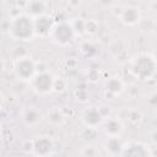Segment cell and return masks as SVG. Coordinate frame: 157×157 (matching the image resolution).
Listing matches in <instances>:
<instances>
[{"label": "cell", "instance_id": "4", "mask_svg": "<svg viewBox=\"0 0 157 157\" xmlns=\"http://www.w3.org/2000/svg\"><path fill=\"white\" fill-rule=\"evenodd\" d=\"M54 77L49 72H37L31 80L29 83L33 88V91L38 94H48L53 91L54 87Z\"/></svg>", "mask_w": 157, "mask_h": 157}, {"label": "cell", "instance_id": "5", "mask_svg": "<svg viewBox=\"0 0 157 157\" xmlns=\"http://www.w3.org/2000/svg\"><path fill=\"white\" fill-rule=\"evenodd\" d=\"M74 34H75V31H74L72 26L66 23V22H61V23L54 25L49 37L52 38V40L55 44L66 45L72 40Z\"/></svg>", "mask_w": 157, "mask_h": 157}, {"label": "cell", "instance_id": "12", "mask_svg": "<svg viewBox=\"0 0 157 157\" xmlns=\"http://www.w3.org/2000/svg\"><path fill=\"white\" fill-rule=\"evenodd\" d=\"M104 131L107 135L109 136H119L120 132L123 131V125L120 124L119 120L117 119H110L107 121L105 124V128H104Z\"/></svg>", "mask_w": 157, "mask_h": 157}, {"label": "cell", "instance_id": "6", "mask_svg": "<svg viewBox=\"0 0 157 157\" xmlns=\"http://www.w3.org/2000/svg\"><path fill=\"white\" fill-rule=\"evenodd\" d=\"M33 21H34V33H36V36H39V37L50 36V32L54 27V23H53V20L49 16H47L44 13V15L34 17Z\"/></svg>", "mask_w": 157, "mask_h": 157}, {"label": "cell", "instance_id": "8", "mask_svg": "<svg viewBox=\"0 0 157 157\" xmlns=\"http://www.w3.org/2000/svg\"><path fill=\"white\" fill-rule=\"evenodd\" d=\"M53 147H54L53 141H52L48 136H39V137H37V139L32 142L33 153H34V155H39V156L50 155Z\"/></svg>", "mask_w": 157, "mask_h": 157}, {"label": "cell", "instance_id": "10", "mask_svg": "<svg viewBox=\"0 0 157 157\" xmlns=\"http://www.w3.org/2000/svg\"><path fill=\"white\" fill-rule=\"evenodd\" d=\"M82 120H83V123L87 126L96 128L97 125H99L102 123L103 119H102V114L99 113V110L97 108L91 107V108H88V109L85 110V113L82 115Z\"/></svg>", "mask_w": 157, "mask_h": 157}, {"label": "cell", "instance_id": "1", "mask_svg": "<svg viewBox=\"0 0 157 157\" xmlns=\"http://www.w3.org/2000/svg\"><path fill=\"white\" fill-rule=\"evenodd\" d=\"M9 36L15 40H31L34 33V21L27 13L17 15L10 21Z\"/></svg>", "mask_w": 157, "mask_h": 157}, {"label": "cell", "instance_id": "13", "mask_svg": "<svg viewBox=\"0 0 157 157\" xmlns=\"http://www.w3.org/2000/svg\"><path fill=\"white\" fill-rule=\"evenodd\" d=\"M123 145H120L118 136H109V140L107 142V150H109L112 153H121Z\"/></svg>", "mask_w": 157, "mask_h": 157}, {"label": "cell", "instance_id": "2", "mask_svg": "<svg viewBox=\"0 0 157 157\" xmlns=\"http://www.w3.org/2000/svg\"><path fill=\"white\" fill-rule=\"evenodd\" d=\"M130 71L140 81L150 80L157 72V59L151 54L141 53L132 59Z\"/></svg>", "mask_w": 157, "mask_h": 157}, {"label": "cell", "instance_id": "14", "mask_svg": "<svg viewBox=\"0 0 157 157\" xmlns=\"http://www.w3.org/2000/svg\"><path fill=\"white\" fill-rule=\"evenodd\" d=\"M123 87H124L123 86V82L119 78H117V77L109 80V82L107 83V90L109 92H112L113 94H119L123 91Z\"/></svg>", "mask_w": 157, "mask_h": 157}, {"label": "cell", "instance_id": "11", "mask_svg": "<svg viewBox=\"0 0 157 157\" xmlns=\"http://www.w3.org/2000/svg\"><path fill=\"white\" fill-rule=\"evenodd\" d=\"M27 15H29L31 17H37L40 15L45 13V5L42 0H29L27 4V10H26Z\"/></svg>", "mask_w": 157, "mask_h": 157}, {"label": "cell", "instance_id": "15", "mask_svg": "<svg viewBox=\"0 0 157 157\" xmlns=\"http://www.w3.org/2000/svg\"><path fill=\"white\" fill-rule=\"evenodd\" d=\"M38 119H39V115H38V113H37L36 110H33V109H29V110H27V112H26V115H25V120H26L27 123L32 124V123H36Z\"/></svg>", "mask_w": 157, "mask_h": 157}, {"label": "cell", "instance_id": "7", "mask_svg": "<svg viewBox=\"0 0 157 157\" xmlns=\"http://www.w3.org/2000/svg\"><path fill=\"white\" fill-rule=\"evenodd\" d=\"M123 156H139V157H144V156H150L151 151L148 148V146L141 144V142H129L126 145L123 146L121 148V153Z\"/></svg>", "mask_w": 157, "mask_h": 157}, {"label": "cell", "instance_id": "9", "mask_svg": "<svg viewBox=\"0 0 157 157\" xmlns=\"http://www.w3.org/2000/svg\"><path fill=\"white\" fill-rule=\"evenodd\" d=\"M141 18V11L136 6H126L120 15V20L128 25V26H134L136 25Z\"/></svg>", "mask_w": 157, "mask_h": 157}, {"label": "cell", "instance_id": "3", "mask_svg": "<svg viewBox=\"0 0 157 157\" xmlns=\"http://www.w3.org/2000/svg\"><path fill=\"white\" fill-rule=\"evenodd\" d=\"M13 71L20 80H31L36 74V64L31 56L21 55L15 60Z\"/></svg>", "mask_w": 157, "mask_h": 157}]
</instances>
